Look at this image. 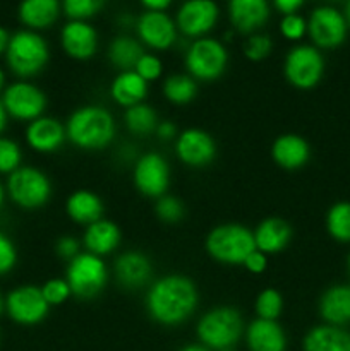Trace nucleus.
Segmentation results:
<instances>
[{
  "label": "nucleus",
  "instance_id": "1",
  "mask_svg": "<svg viewBox=\"0 0 350 351\" xmlns=\"http://www.w3.org/2000/svg\"><path fill=\"white\" fill-rule=\"evenodd\" d=\"M199 293L194 281L182 274H167L150 287L146 312L161 326H178L187 321L198 307Z\"/></svg>",
  "mask_w": 350,
  "mask_h": 351
},
{
  "label": "nucleus",
  "instance_id": "2",
  "mask_svg": "<svg viewBox=\"0 0 350 351\" xmlns=\"http://www.w3.org/2000/svg\"><path fill=\"white\" fill-rule=\"evenodd\" d=\"M117 125L112 113L102 106H81L65 123L67 139L82 151H102L115 137Z\"/></svg>",
  "mask_w": 350,
  "mask_h": 351
},
{
  "label": "nucleus",
  "instance_id": "3",
  "mask_svg": "<svg viewBox=\"0 0 350 351\" xmlns=\"http://www.w3.org/2000/svg\"><path fill=\"white\" fill-rule=\"evenodd\" d=\"M199 343L209 350H229L244 335V319L233 307H215L202 314L196 326Z\"/></svg>",
  "mask_w": 350,
  "mask_h": 351
},
{
  "label": "nucleus",
  "instance_id": "4",
  "mask_svg": "<svg viewBox=\"0 0 350 351\" xmlns=\"http://www.w3.org/2000/svg\"><path fill=\"white\" fill-rule=\"evenodd\" d=\"M5 58L14 74L19 77H33L47 67L50 60V48L40 33L23 29L10 36Z\"/></svg>",
  "mask_w": 350,
  "mask_h": 351
},
{
  "label": "nucleus",
  "instance_id": "5",
  "mask_svg": "<svg viewBox=\"0 0 350 351\" xmlns=\"http://www.w3.org/2000/svg\"><path fill=\"white\" fill-rule=\"evenodd\" d=\"M253 250H256L253 230L237 223L215 226L206 237V252L220 264L242 266Z\"/></svg>",
  "mask_w": 350,
  "mask_h": 351
},
{
  "label": "nucleus",
  "instance_id": "6",
  "mask_svg": "<svg viewBox=\"0 0 350 351\" xmlns=\"http://www.w3.org/2000/svg\"><path fill=\"white\" fill-rule=\"evenodd\" d=\"M187 74L196 81L211 82L223 75L229 65V51L215 38H198L189 45L184 58Z\"/></svg>",
  "mask_w": 350,
  "mask_h": 351
},
{
  "label": "nucleus",
  "instance_id": "7",
  "mask_svg": "<svg viewBox=\"0 0 350 351\" xmlns=\"http://www.w3.org/2000/svg\"><path fill=\"white\" fill-rule=\"evenodd\" d=\"M65 281L74 297L89 300L98 297L108 281V269L102 257L89 252H81L67 263Z\"/></svg>",
  "mask_w": 350,
  "mask_h": 351
},
{
  "label": "nucleus",
  "instance_id": "8",
  "mask_svg": "<svg viewBox=\"0 0 350 351\" xmlns=\"http://www.w3.org/2000/svg\"><path fill=\"white\" fill-rule=\"evenodd\" d=\"M7 194L23 209H40L50 201L51 182L41 170L21 167L7 178Z\"/></svg>",
  "mask_w": 350,
  "mask_h": 351
},
{
  "label": "nucleus",
  "instance_id": "9",
  "mask_svg": "<svg viewBox=\"0 0 350 351\" xmlns=\"http://www.w3.org/2000/svg\"><path fill=\"white\" fill-rule=\"evenodd\" d=\"M325 69V57L314 45H295L283 60V74L288 84L304 91L321 82Z\"/></svg>",
  "mask_w": 350,
  "mask_h": 351
},
{
  "label": "nucleus",
  "instance_id": "10",
  "mask_svg": "<svg viewBox=\"0 0 350 351\" xmlns=\"http://www.w3.org/2000/svg\"><path fill=\"white\" fill-rule=\"evenodd\" d=\"M349 26L340 12L333 5H319L311 12L307 19V34L316 48L333 50L345 43Z\"/></svg>",
  "mask_w": 350,
  "mask_h": 351
},
{
  "label": "nucleus",
  "instance_id": "11",
  "mask_svg": "<svg viewBox=\"0 0 350 351\" xmlns=\"http://www.w3.org/2000/svg\"><path fill=\"white\" fill-rule=\"evenodd\" d=\"M2 105L7 115L12 119L33 122V120L43 117L45 110H47V96L38 86L19 81L5 88Z\"/></svg>",
  "mask_w": 350,
  "mask_h": 351
},
{
  "label": "nucleus",
  "instance_id": "12",
  "mask_svg": "<svg viewBox=\"0 0 350 351\" xmlns=\"http://www.w3.org/2000/svg\"><path fill=\"white\" fill-rule=\"evenodd\" d=\"M50 305L45 300L40 287L23 285L5 297V312L21 326H36L48 315Z\"/></svg>",
  "mask_w": 350,
  "mask_h": 351
},
{
  "label": "nucleus",
  "instance_id": "13",
  "mask_svg": "<svg viewBox=\"0 0 350 351\" xmlns=\"http://www.w3.org/2000/svg\"><path fill=\"white\" fill-rule=\"evenodd\" d=\"M134 185L143 195L160 199L167 194L170 185V167L158 153H146L134 165Z\"/></svg>",
  "mask_w": 350,
  "mask_h": 351
},
{
  "label": "nucleus",
  "instance_id": "14",
  "mask_svg": "<svg viewBox=\"0 0 350 351\" xmlns=\"http://www.w3.org/2000/svg\"><path fill=\"white\" fill-rule=\"evenodd\" d=\"M220 9L215 0H185L177 10V29L187 38H205L218 23Z\"/></svg>",
  "mask_w": 350,
  "mask_h": 351
},
{
  "label": "nucleus",
  "instance_id": "15",
  "mask_svg": "<svg viewBox=\"0 0 350 351\" xmlns=\"http://www.w3.org/2000/svg\"><path fill=\"white\" fill-rule=\"evenodd\" d=\"M175 153L187 167L202 168L216 158V143L206 130L185 129L175 139Z\"/></svg>",
  "mask_w": 350,
  "mask_h": 351
},
{
  "label": "nucleus",
  "instance_id": "16",
  "mask_svg": "<svg viewBox=\"0 0 350 351\" xmlns=\"http://www.w3.org/2000/svg\"><path fill=\"white\" fill-rule=\"evenodd\" d=\"M139 40L153 50H168L177 41V24L161 10H146L136 19Z\"/></svg>",
  "mask_w": 350,
  "mask_h": 351
},
{
  "label": "nucleus",
  "instance_id": "17",
  "mask_svg": "<svg viewBox=\"0 0 350 351\" xmlns=\"http://www.w3.org/2000/svg\"><path fill=\"white\" fill-rule=\"evenodd\" d=\"M60 45L74 60H89L98 50V33L88 21H69L60 31Z\"/></svg>",
  "mask_w": 350,
  "mask_h": 351
},
{
  "label": "nucleus",
  "instance_id": "18",
  "mask_svg": "<svg viewBox=\"0 0 350 351\" xmlns=\"http://www.w3.org/2000/svg\"><path fill=\"white\" fill-rule=\"evenodd\" d=\"M67 141L65 125L54 117H40L27 123L26 143L33 151L41 154H50L60 149Z\"/></svg>",
  "mask_w": 350,
  "mask_h": 351
},
{
  "label": "nucleus",
  "instance_id": "19",
  "mask_svg": "<svg viewBox=\"0 0 350 351\" xmlns=\"http://www.w3.org/2000/svg\"><path fill=\"white\" fill-rule=\"evenodd\" d=\"M113 274L117 281L124 288L129 290H137L150 283L151 274H153V266L148 256L137 250H129V252L120 254L113 264Z\"/></svg>",
  "mask_w": 350,
  "mask_h": 351
},
{
  "label": "nucleus",
  "instance_id": "20",
  "mask_svg": "<svg viewBox=\"0 0 350 351\" xmlns=\"http://www.w3.org/2000/svg\"><path fill=\"white\" fill-rule=\"evenodd\" d=\"M229 17L232 26L242 34H254L270 19L268 0H230Z\"/></svg>",
  "mask_w": 350,
  "mask_h": 351
},
{
  "label": "nucleus",
  "instance_id": "21",
  "mask_svg": "<svg viewBox=\"0 0 350 351\" xmlns=\"http://www.w3.org/2000/svg\"><path fill=\"white\" fill-rule=\"evenodd\" d=\"M271 156L283 170H299L311 160V146L299 134H283L275 139Z\"/></svg>",
  "mask_w": 350,
  "mask_h": 351
},
{
  "label": "nucleus",
  "instance_id": "22",
  "mask_svg": "<svg viewBox=\"0 0 350 351\" xmlns=\"http://www.w3.org/2000/svg\"><path fill=\"white\" fill-rule=\"evenodd\" d=\"M246 343L249 351H285L287 336L277 321L256 319L246 328Z\"/></svg>",
  "mask_w": 350,
  "mask_h": 351
},
{
  "label": "nucleus",
  "instance_id": "23",
  "mask_svg": "<svg viewBox=\"0 0 350 351\" xmlns=\"http://www.w3.org/2000/svg\"><path fill=\"white\" fill-rule=\"evenodd\" d=\"M120 240H122V232L119 226L110 219L102 218L86 226V232L82 235V245H84L86 252L103 257L117 250Z\"/></svg>",
  "mask_w": 350,
  "mask_h": 351
},
{
  "label": "nucleus",
  "instance_id": "24",
  "mask_svg": "<svg viewBox=\"0 0 350 351\" xmlns=\"http://www.w3.org/2000/svg\"><path fill=\"white\" fill-rule=\"evenodd\" d=\"M319 315L329 326L350 324V287L335 285L329 287L319 298Z\"/></svg>",
  "mask_w": 350,
  "mask_h": 351
},
{
  "label": "nucleus",
  "instance_id": "25",
  "mask_svg": "<svg viewBox=\"0 0 350 351\" xmlns=\"http://www.w3.org/2000/svg\"><path fill=\"white\" fill-rule=\"evenodd\" d=\"M253 233L256 249L263 254L281 252L283 249H287L292 239L290 225L278 216L263 219L256 226V230H253Z\"/></svg>",
  "mask_w": 350,
  "mask_h": 351
},
{
  "label": "nucleus",
  "instance_id": "26",
  "mask_svg": "<svg viewBox=\"0 0 350 351\" xmlns=\"http://www.w3.org/2000/svg\"><path fill=\"white\" fill-rule=\"evenodd\" d=\"M60 10V0H21L17 14L27 29L38 31L47 29L57 23Z\"/></svg>",
  "mask_w": 350,
  "mask_h": 351
},
{
  "label": "nucleus",
  "instance_id": "27",
  "mask_svg": "<svg viewBox=\"0 0 350 351\" xmlns=\"http://www.w3.org/2000/svg\"><path fill=\"white\" fill-rule=\"evenodd\" d=\"M148 95V82L141 79L134 71H124L115 75L110 84V96L113 101L124 108L144 103Z\"/></svg>",
  "mask_w": 350,
  "mask_h": 351
},
{
  "label": "nucleus",
  "instance_id": "28",
  "mask_svg": "<svg viewBox=\"0 0 350 351\" xmlns=\"http://www.w3.org/2000/svg\"><path fill=\"white\" fill-rule=\"evenodd\" d=\"M65 213L74 223L88 226L103 218L105 206L95 192L81 189L69 195L67 202H65Z\"/></svg>",
  "mask_w": 350,
  "mask_h": 351
},
{
  "label": "nucleus",
  "instance_id": "29",
  "mask_svg": "<svg viewBox=\"0 0 350 351\" xmlns=\"http://www.w3.org/2000/svg\"><path fill=\"white\" fill-rule=\"evenodd\" d=\"M302 348L304 351H350V332L338 326H316L305 335Z\"/></svg>",
  "mask_w": 350,
  "mask_h": 351
},
{
  "label": "nucleus",
  "instance_id": "30",
  "mask_svg": "<svg viewBox=\"0 0 350 351\" xmlns=\"http://www.w3.org/2000/svg\"><path fill=\"white\" fill-rule=\"evenodd\" d=\"M143 55V45L136 38L126 36V34L113 38L108 47V60L120 72L134 71V67H136V64Z\"/></svg>",
  "mask_w": 350,
  "mask_h": 351
},
{
  "label": "nucleus",
  "instance_id": "31",
  "mask_svg": "<svg viewBox=\"0 0 350 351\" xmlns=\"http://www.w3.org/2000/svg\"><path fill=\"white\" fill-rule=\"evenodd\" d=\"M124 122H126L127 130L130 134L144 137L148 134L156 132L160 120H158V115L153 110V106L146 105V103H139V105H134L126 110Z\"/></svg>",
  "mask_w": 350,
  "mask_h": 351
},
{
  "label": "nucleus",
  "instance_id": "32",
  "mask_svg": "<svg viewBox=\"0 0 350 351\" xmlns=\"http://www.w3.org/2000/svg\"><path fill=\"white\" fill-rule=\"evenodd\" d=\"M326 232L340 243H350V202H335L326 213Z\"/></svg>",
  "mask_w": 350,
  "mask_h": 351
},
{
  "label": "nucleus",
  "instance_id": "33",
  "mask_svg": "<svg viewBox=\"0 0 350 351\" xmlns=\"http://www.w3.org/2000/svg\"><path fill=\"white\" fill-rule=\"evenodd\" d=\"M163 95L174 105H187L198 95V82L189 74H174L165 79Z\"/></svg>",
  "mask_w": 350,
  "mask_h": 351
},
{
  "label": "nucleus",
  "instance_id": "34",
  "mask_svg": "<svg viewBox=\"0 0 350 351\" xmlns=\"http://www.w3.org/2000/svg\"><path fill=\"white\" fill-rule=\"evenodd\" d=\"M254 311H256L257 319L277 321L283 311V298L275 288H266L256 297Z\"/></svg>",
  "mask_w": 350,
  "mask_h": 351
},
{
  "label": "nucleus",
  "instance_id": "35",
  "mask_svg": "<svg viewBox=\"0 0 350 351\" xmlns=\"http://www.w3.org/2000/svg\"><path fill=\"white\" fill-rule=\"evenodd\" d=\"M60 3L71 21H88L105 7L106 0H60Z\"/></svg>",
  "mask_w": 350,
  "mask_h": 351
},
{
  "label": "nucleus",
  "instance_id": "36",
  "mask_svg": "<svg viewBox=\"0 0 350 351\" xmlns=\"http://www.w3.org/2000/svg\"><path fill=\"white\" fill-rule=\"evenodd\" d=\"M23 153L16 141L9 137H0V173L10 175L21 168Z\"/></svg>",
  "mask_w": 350,
  "mask_h": 351
},
{
  "label": "nucleus",
  "instance_id": "37",
  "mask_svg": "<svg viewBox=\"0 0 350 351\" xmlns=\"http://www.w3.org/2000/svg\"><path fill=\"white\" fill-rule=\"evenodd\" d=\"M154 213H156V216L161 221L172 225V223H178L184 218L185 208L180 199L174 197V195H163V197L156 199Z\"/></svg>",
  "mask_w": 350,
  "mask_h": 351
},
{
  "label": "nucleus",
  "instance_id": "38",
  "mask_svg": "<svg viewBox=\"0 0 350 351\" xmlns=\"http://www.w3.org/2000/svg\"><path fill=\"white\" fill-rule=\"evenodd\" d=\"M242 50L244 55H246L250 62H261L271 53V50H273V40H271L268 34L254 33L247 38Z\"/></svg>",
  "mask_w": 350,
  "mask_h": 351
},
{
  "label": "nucleus",
  "instance_id": "39",
  "mask_svg": "<svg viewBox=\"0 0 350 351\" xmlns=\"http://www.w3.org/2000/svg\"><path fill=\"white\" fill-rule=\"evenodd\" d=\"M41 293H43L45 300L50 307H55V305H62L72 297V291L69 283L65 281V278H54V280H48L47 283L41 287Z\"/></svg>",
  "mask_w": 350,
  "mask_h": 351
},
{
  "label": "nucleus",
  "instance_id": "40",
  "mask_svg": "<svg viewBox=\"0 0 350 351\" xmlns=\"http://www.w3.org/2000/svg\"><path fill=\"white\" fill-rule=\"evenodd\" d=\"M280 33L281 36L290 41H299L307 33V21L299 14H288L280 21Z\"/></svg>",
  "mask_w": 350,
  "mask_h": 351
},
{
  "label": "nucleus",
  "instance_id": "41",
  "mask_svg": "<svg viewBox=\"0 0 350 351\" xmlns=\"http://www.w3.org/2000/svg\"><path fill=\"white\" fill-rule=\"evenodd\" d=\"M134 72L146 82H153L161 77L163 64H161V60L156 55L144 53L143 57L139 58V62L136 64V67H134Z\"/></svg>",
  "mask_w": 350,
  "mask_h": 351
},
{
  "label": "nucleus",
  "instance_id": "42",
  "mask_svg": "<svg viewBox=\"0 0 350 351\" xmlns=\"http://www.w3.org/2000/svg\"><path fill=\"white\" fill-rule=\"evenodd\" d=\"M17 263V250L12 240L0 233V276L10 273Z\"/></svg>",
  "mask_w": 350,
  "mask_h": 351
},
{
  "label": "nucleus",
  "instance_id": "43",
  "mask_svg": "<svg viewBox=\"0 0 350 351\" xmlns=\"http://www.w3.org/2000/svg\"><path fill=\"white\" fill-rule=\"evenodd\" d=\"M55 252L60 259L69 263V261H72L81 254V242L74 237H60L55 243Z\"/></svg>",
  "mask_w": 350,
  "mask_h": 351
},
{
  "label": "nucleus",
  "instance_id": "44",
  "mask_svg": "<svg viewBox=\"0 0 350 351\" xmlns=\"http://www.w3.org/2000/svg\"><path fill=\"white\" fill-rule=\"evenodd\" d=\"M242 266L246 267V269L249 271V273H253V274L264 273V271H266V267H268L266 254H263V252H261V250H257V249L253 250V252H250L249 256H247V259L244 261Z\"/></svg>",
  "mask_w": 350,
  "mask_h": 351
},
{
  "label": "nucleus",
  "instance_id": "45",
  "mask_svg": "<svg viewBox=\"0 0 350 351\" xmlns=\"http://www.w3.org/2000/svg\"><path fill=\"white\" fill-rule=\"evenodd\" d=\"M271 2L278 12L288 16V14H297V10L304 5L305 0H271Z\"/></svg>",
  "mask_w": 350,
  "mask_h": 351
},
{
  "label": "nucleus",
  "instance_id": "46",
  "mask_svg": "<svg viewBox=\"0 0 350 351\" xmlns=\"http://www.w3.org/2000/svg\"><path fill=\"white\" fill-rule=\"evenodd\" d=\"M156 136L163 141H172L178 136L177 125L170 120H161L156 127Z\"/></svg>",
  "mask_w": 350,
  "mask_h": 351
},
{
  "label": "nucleus",
  "instance_id": "47",
  "mask_svg": "<svg viewBox=\"0 0 350 351\" xmlns=\"http://www.w3.org/2000/svg\"><path fill=\"white\" fill-rule=\"evenodd\" d=\"M139 2L146 7V10H161V12H165V9H168L174 0H139Z\"/></svg>",
  "mask_w": 350,
  "mask_h": 351
},
{
  "label": "nucleus",
  "instance_id": "48",
  "mask_svg": "<svg viewBox=\"0 0 350 351\" xmlns=\"http://www.w3.org/2000/svg\"><path fill=\"white\" fill-rule=\"evenodd\" d=\"M9 40H10L9 33H7V31L3 29L2 26H0V55H2V53H5V50H7V45H9Z\"/></svg>",
  "mask_w": 350,
  "mask_h": 351
},
{
  "label": "nucleus",
  "instance_id": "49",
  "mask_svg": "<svg viewBox=\"0 0 350 351\" xmlns=\"http://www.w3.org/2000/svg\"><path fill=\"white\" fill-rule=\"evenodd\" d=\"M7 119H9V115H7L5 108H3V105H2V99H0V134H2L3 129H5Z\"/></svg>",
  "mask_w": 350,
  "mask_h": 351
},
{
  "label": "nucleus",
  "instance_id": "50",
  "mask_svg": "<svg viewBox=\"0 0 350 351\" xmlns=\"http://www.w3.org/2000/svg\"><path fill=\"white\" fill-rule=\"evenodd\" d=\"M180 351H211V350L206 348V346H202L201 343H199V345H187V346H184V348H182Z\"/></svg>",
  "mask_w": 350,
  "mask_h": 351
},
{
  "label": "nucleus",
  "instance_id": "51",
  "mask_svg": "<svg viewBox=\"0 0 350 351\" xmlns=\"http://www.w3.org/2000/svg\"><path fill=\"white\" fill-rule=\"evenodd\" d=\"M343 17H345L347 26H349V29H350V0H347L345 7H343Z\"/></svg>",
  "mask_w": 350,
  "mask_h": 351
},
{
  "label": "nucleus",
  "instance_id": "52",
  "mask_svg": "<svg viewBox=\"0 0 350 351\" xmlns=\"http://www.w3.org/2000/svg\"><path fill=\"white\" fill-rule=\"evenodd\" d=\"M3 201H5V189H3V185L0 184V208L3 206Z\"/></svg>",
  "mask_w": 350,
  "mask_h": 351
},
{
  "label": "nucleus",
  "instance_id": "53",
  "mask_svg": "<svg viewBox=\"0 0 350 351\" xmlns=\"http://www.w3.org/2000/svg\"><path fill=\"white\" fill-rule=\"evenodd\" d=\"M3 84H5V74H3L2 67H0V93H2V89H3Z\"/></svg>",
  "mask_w": 350,
  "mask_h": 351
},
{
  "label": "nucleus",
  "instance_id": "54",
  "mask_svg": "<svg viewBox=\"0 0 350 351\" xmlns=\"http://www.w3.org/2000/svg\"><path fill=\"white\" fill-rule=\"evenodd\" d=\"M3 311H5V298H3L2 293H0V314H2Z\"/></svg>",
  "mask_w": 350,
  "mask_h": 351
},
{
  "label": "nucleus",
  "instance_id": "55",
  "mask_svg": "<svg viewBox=\"0 0 350 351\" xmlns=\"http://www.w3.org/2000/svg\"><path fill=\"white\" fill-rule=\"evenodd\" d=\"M347 269H349V274H350V254L349 257H347Z\"/></svg>",
  "mask_w": 350,
  "mask_h": 351
},
{
  "label": "nucleus",
  "instance_id": "56",
  "mask_svg": "<svg viewBox=\"0 0 350 351\" xmlns=\"http://www.w3.org/2000/svg\"><path fill=\"white\" fill-rule=\"evenodd\" d=\"M328 2H338V0H328Z\"/></svg>",
  "mask_w": 350,
  "mask_h": 351
},
{
  "label": "nucleus",
  "instance_id": "57",
  "mask_svg": "<svg viewBox=\"0 0 350 351\" xmlns=\"http://www.w3.org/2000/svg\"><path fill=\"white\" fill-rule=\"evenodd\" d=\"M222 351H233L232 348H229V350H222Z\"/></svg>",
  "mask_w": 350,
  "mask_h": 351
}]
</instances>
